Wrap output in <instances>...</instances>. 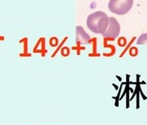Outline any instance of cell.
I'll return each instance as SVG.
<instances>
[{
	"mask_svg": "<svg viewBox=\"0 0 147 125\" xmlns=\"http://www.w3.org/2000/svg\"><path fill=\"white\" fill-rule=\"evenodd\" d=\"M133 5V0H110L108 9L113 14L124 15L127 14Z\"/></svg>",
	"mask_w": 147,
	"mask_h": 125,
	"instance_id": "2",
	"label": "cell"
},
{
	"mask_svg": "<svg viewBox=\"0 0 147 125\" xmlns=\"http://www.w3.org/2000/svg\"><path fill=\"white\" fill-rule=\"evenodd\" d=\"M137 44H138V45L147 44V33L142 34L139 37L137 41Z\"/></svg>",
	"mask_w": 147,
	"mask_h": 125,
	"instance_id": "5",
	"label": "cell"
},
{
	"mask_svg": "<svg viewBox=\"0 0 147 125\" xmlns=\"http://www.w3.org/2000/svg\"><path fill=\"white\" fill-rule=\"evenodd\" d=\"M120 30L121 27L119 22L113 17H110L107 28L102 34V35L105 38L113 39L119 36V33H120Z\"/></svg>",
	"mask_w": 147,
	"mask_h": 125,
	"instance_id": "3",
	"label": "cell"
},
{
	"mask_svg": "<svg viewBox=\"0 0 147 125\" xmlns=\"http://www.w3.org/2000/svg\"><path fill=\"white\" fill-rule=\"evenodd\" d=\"M109 24V17L105 13L96 11L88 16L87 18V26L89 30L94 33L102 35Z\"/></svg>",
	"mask_w": 147,
	"mask_h": 125,
	"instance_id": "1",
	"label": "cell"
},
{
	"mask_svg": "<svg viewBox=\"0 0 147 125\" xmlns=\"http://www.w3.org/2000/svg\"><path fill=\"white\" fill-rule=\"evenodd\" d=\"M90 40V37L82 27H76V41L78 44H88Z\"/></svg>",
	"mask_w": 147,
	"mask_h": 125,
	"instance_id": "4",
	"label": "cell"
}]
</instances>
